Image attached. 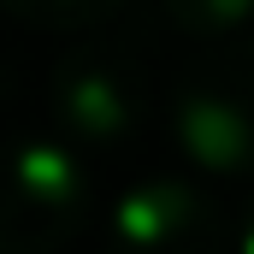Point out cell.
I'll return each instance as SVG.
<instances>
[{"label": "cell", "mask_w": 254, "mask_h": 254, "mask_svg": "<svg viewBox=\"0 0 254 254\" xmlns=\"http://www.w3.org/2000/svg\"><path fill=\"white\" fill-rule=\"evenodd\" d=\"M0 12L30 30H95L119 12V0H0Z\"/></svg>", "instance_id": "cell-5"}, {"label": "cell", "mask_w": 254, "mask_h": 254, "mask_svg": "<svg viewBox=\"0 0 254 254\" xmlns=\"http://www.w3.org/2000/svg\"><path fill=\"white\" fill-rule=\"evenodd\" d=\"M107 237L119 249H136V254L201 249L213 237V207L184 178H154V184H136V190L119 195V207L107 219Z\"/></svg>", "instance_id": "cell-4"}, {"label": "cell", "mask_w": 254, "mask_h": 254, "mask_svg": "<svg viewBox=\"0 0 254 254\" xmlns=\"http://www.w3.org/2000/svg\"><path fill=\"white\" fill-rule=\"evenodd\" d=\"M231 243H237L243 254H254V201H249V213H243V219L231 225Z\"/></svg>", "instance_id": "cell-7"}, {"label": "cell", "mask_w": 254, "mask_h": 254, "mask_svg": "<svg viewBox=\"0 0 254 254\" xmlns=\"http://www.w3.org/2000/svg\"><path fill=\"white\" fill-rule=\"evenodd\" d=\"M95 213L83 160L48 136L0 142V254H54Z\"/></svg>", "instance_id": "cell-1"}, {"label": "cell", "mask_w": 254, "mask_h": 254, "mask_svg": "<svg viewBox=\"0 0 254 254\" xmlns=\"http://www.w3.org/2000/svg\"><path fill=\"white\" fill-rule=\"evenodd\" d=\"M166 18L190 36L219 42V36H237L254 18V0H166Z\"/></svg>", "instance_id": "cell-6"}, {"label": "cell", "mask_w": 254, "mask_h": 254, "mask_svg": "<svg viewBox=\"0 0 254 254\" xmlns=\"http://www.w3.org/2000/svg\"><path fill=\"white\" fill-rule=\"evenodd\" d=\"M172 136L201 172L254 178V42H225L184 71Z\"/></svg>", "instance_id": "cell-2"}, {"label": "cell", "mask_w": 254, "mask_h": 254, "mask_svg": "<svg viewBox=\"0 0 254 254\" xmlns=\"http://www.w3.org/2000/svg\"><path fill=\"white\" fill-rule=\"evenodd\" d=\"M48 113L54 130L77 148L125 142L148 113V77L142 60L119 42H83L48 77Z\"/></svg>", "instance_id": "cell-3"}]
</instances>
